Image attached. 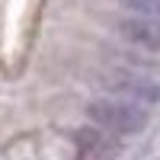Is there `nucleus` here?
<instances>
[{
    "instance_id": "obj_1",
    "label": "nucleus",
    "mask_w": 160,
    "mask_h": 160,
    "mask_svg": "<svg viewBox=\"0 0 160 160\" xmlns=\"http://www.w3.org/2000/svg\"><path fill=\"white\" fill-rule=\"evenodd\" d=\"M90 122H96L99 128L112 131V135H135L148 125V112L141 106H131L122 99H93L87 106Z\"/></svg>"
},
{
    "instance_id": "obj_2",
    "label": "nucleus",
    "mask_w": 160,
    "mask_h": 160,
    "mask_svg": "<svg viewBox=\"0 0 160 160\" xmlns=\"http://www.w3.org/2000/svg\"><path fill=\"white\" fill-rule=\"evenodd\" d=\"M106 87H109L115 96H122V102L131 106H148V102H160V83L151 77H141V74H128V71H115L106 77Z\"/></svg>"
},
{
    "instance_id": "obj_4",
    "label": "nucleus",
    "mask_w": 160,
    "mask_h": 160,
    "mask_svg": "<svg viewBox=\"0 0 160 160\" xmlns=\"http://www.w3.org/2000/svg\"><path fill=\"white\" fill-rule=\"evenodd\" d=\"M118 7L141 19H160V0H118Z\"/></svg>"
},
{
    "instance_id": "obj_3",
    "label": "nucleus",
    "mask_w": 160,
    "mask_h": 160,
    "mask_svg": "<svg viewBox=\"0 0 160 160\" xmlns=\"http://www.w3.org/2000/svg\"><path fill=\"white\" fill-rule=\"evenodd\" d=\"M122 38H128L131 45L148 48V51H160V19H141V16H125L118 22Z\"/></svg>"
}]
</instances>
